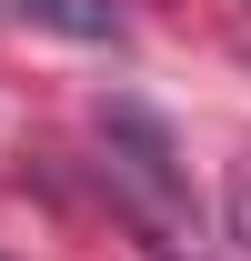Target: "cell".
<instances>
[{"instance_id":"1","label":"cell","mask_w":251,"mask_h":261,"mask_svg":"<svg viewBox=\"0 0 251 261\" xmlns=\"http://www.w3.org/2000/svg\"><path fill=\"white\" fill-rule=\"evenodd\" d=\"M101 181H111V201L131 221L151 231L161 261L191 251V181H181V161H171V141H161V121L141 100H101Z\"/></svg>"},{"instance_id":"2","label":"cell","mask_w":251,"mask_h":261,"mask_svg":"<svg viewBox=\"0 0 251 261\" xmlns=\"http://www.w3.org/2000/svg\"><path fill=\"white\" fill-rule=\"evenodd\" d=\"M0 20L51 31V40H121V10L111 0H0Z\"/></svg>"},{"instance_id":"3","label":"cell","mask_w":251,"mask_h":261,"mask_svg":"<svg viewBox=\"0 0 251 261\" xmlns=\"http://www.w3.org/2000/svg\"><path fill=\"white\" fill-rule=\"evenodd\" d=\"M231 241H241V251H251V161L231 171Z\"/></svg>"},{"instance_id":"4","label":"cell","mask_w":251,"mask_h":261,"mask_svg":"<svg viewBox=\"0 0 251 261\" xmlns=\"http://www.w3.org/2000/svg\"><path fill=\"white\" fill-rule=\"evenodd\" d=\"M241 50H251V40H241Z\"/></svg>"}]
</instances>
